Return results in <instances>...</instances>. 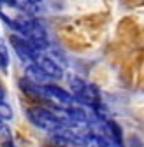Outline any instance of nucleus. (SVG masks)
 <instances>
[{
	"mask_svg": "<svg viewBox=\"0 0 144 147\" xmlns=\"http://www.w3.org/2000/svg\"><path fill=\"white\" fill-rule=\"evenodd\" d=\"M63 114V110H56L55 109H46V107H30L26 110V116L28 119L37 126L41 128V130L44 131H51L53 135H55L56 131H60L62 128L67 124V119Z\"/></svg>",
	"mask_w": 144,
	"mask_h": 147,
	"instance_id": "f257e3e1",
	"label": "nucleus"
},
{
	"mask_svg": "<svg viewBox=\"0 0 144 147\" xmlns=\"http://www.w3.org/2000/svg\"><path fill=\"white\" fill-rule=\"evenodd\" d=\"M9 42L12 44V47H14V51H16V54L20 56V60L21 61H25V63H35V60L39 58V51H35V47L25 39V37H21V35H16V33H12L11 37H9Z\"/></svg>",
	"mask_w": 144,
	"mask_h": 147,
	"instance_id": "f03ea898",
	"label": "nucleus"
},
{
	"mask_svg": "<svg viewBox=\"0 0 144 147\" xmlns=\"http://www.w3.org/2000/svg\"><path fill=\"white\" fill-rule=\"evenodd\" d=\"M35 63L41 67V70L48 76L49 81H51V79L58 81V79L63 77V68H62V65H60L55 58H53V56H49V54L41 53V54H39V58L35 60Z\"/></svg>",
	"mask_w": 144,
	"mask_h": 147,
	"instance_id": "7ed1b4c3",
	"label": "nucleus"
},
{
	"mask_svg": "<svg viewBox=\"0 0 144 147\" xmlns=\"http://www.w3.org/2000/svg\"><path fill=\"white\" fill-rule=\"evenodd\" d=\"M25 79H26L28 82H32L33 86H39V88H42V86L49 84L48 76L41 70V67H39L37 63H30V65H26V70H25Z\"/></svg>",
	"mask_w": 144,
	"mask_h": 147,
	"instance_id": "20e7f679",
	"label": "nucleus"
},
{
	"mask_svg": "<svg viewBox=\"0 0 144 147\" xmlns=\"http://www.w3.org/2000/svg\"><path fill=\"white\" fill-rule=\"evenodd\" d=\"M105 128H107V131H109V137L113 140V145L114 147H125L123 145V131H121V126L113 121V119H107L105 121Z\"/></svg>",
	"mask_w": 144,
	"mask_h": 147,
	"instance_id": "39448f33",
	"label": "nucleus"
},
{
	"mask_svg": "<svg viewBox=\"0 0 144 147\" xmlns=\"http://www.w3.org/2000/svg\"><path fill=\"white\" fill-rule=\"evenodd\" d=\"M9 63H11L9 49H7L5 42L0 40V70H2V72H7V70H9Z\"/></svg>",
	"mask_w": 144,
	"mask_h": 147,
	"instance_id": "423d86ee",
	"label": "nucleus"
},
{
	"mask_svg": "<svg viewBox=\"0 0 144 147\" xmlns=\"http://www.w3.org/2000/svg\"><path fill=\"white\" fill-rule=\"evenodd\" d=\"M0 144L4 147H14L12 145V135H11V130H9L7 124H4L0 128Z\"/></svg>",
	"mask_w": 144,
	"mask_h": 147,
	"instance_id": "0eeeda50",
	"label": "nucleus"
},
{
	"mask_svg": "<svg viewBox=\"0 0 144 147\" xmlns=\"http://www.w3.org/2000/svg\"><path fill=\"white\" fill-rule=\"evenodd\" d=\"M14 112H12V109L11 105L5 102V100H0V119L5 121V119H12Z\"/></svg>",
	"mask_w": 144,
	"mask_h": 147,
	"instance_id": "6e6552de",
	"label": "nucleus"
},
{
	"mask_svg": "<svg viewBox=\"0 0 144 147\" xmlns=\"http://www.w3.org/2000/svg\"><path fill=\"white\" fill-rule=\"evenodd\" d=\"M0 100H5V89H4L2 82H0Z\"/></svg>",
	"mask_w": 144,
	"mask_h": 147,
	"instance_id": "1a4fd4ad",
	"label": "nucleus"
},
{
	"mask_svg": "<svg viewBox=\"0 0 144 147\" xmlns=\"http://www.w3.org/2000/svg\"><path fill=\"white\" fill-rule=\"evenodd\" d=\"M4 124H5V123H4V121H2V119H0V128H2V126H4Z\"/></svg>",
	"mask_w": 144,
	"mask_h": 147,
	"instance_id": "9d476101",
	"label": "nucleus"
}]
</instances>
